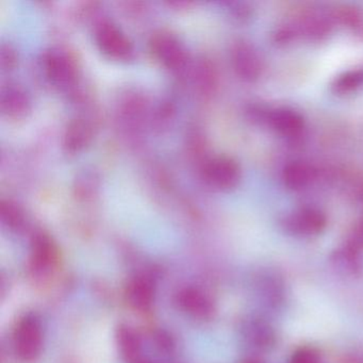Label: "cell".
<instances>
[{
  "label": "cell",
  "mask_w": 363,
  "mask_h": 363,
  "mask_svg": "<svg viewBox=\"0 0 363 363\" xmlns=\"http://www.w3.org/2000/svg\"><path fill=\"white\" fill-rule=\"evenodd\" d=\"M250 114L252 120L267 124L279 137L295 141L303 135L306 125L303 116L296 110L288 107H252Z\"/></svg>",
  "instance_id": "obj_1"
},
{
  "label": "cell",
  "mask_w": 363,
  "mask_h": 363,
  "mask_svg": "<svg viewBox=\"0 0 363 363\" xmlns=\"http://www.w3.org/2000/svg\"><path fill=\"white\" fill-rule=\"evenodd\" d=\"M92 138L93 128L90 123L78 118L71 122L65 131V147L69 152H80L91 143Z\"/></svg>",
  "instance_id": "obj_15"
},
{
  "label": "cell",
  "mask_w": 363,
  "mask_h": 363,
  "mask_svg": "<svg viewBox=\"0 0 363 363\" xmlns=\"http://www.w3.org/2000/svg\"><path fill=\"white\" fill-rule=\"evenodd\" d=\"M243 335L246 342L259 350H269L276 343V333L273 327L261 320L250 318L243 327Z\"/></svg>",
  "instance_id": "obj_11"
},
{
  "label": "cell",
  "mask_w": 363,
  "mask_h": 363,
  "mask_svg": "<svg viewBox=\"0 0 363 363\" xmlns=\"http://www.w3.org/2000/svg\"><path fill=\"white\" fill-rule=\"evenodd\" d=\"M335 18L333 13L310 10L303 14L298 22L293 26L295 35H303L308 39L320 40L331 33Z\"/></svg>",
  "instance_id": "obj_9"
},
{
  "label": "cell",
  "mask_w": 363,
  "mask_h": 363,
  "mask_svg": "<svg viewBox=\"0 0 363 363\" xmlns=\"http://www.w3.org/2000/svg\"><path fill=\"white\" fill-rule=\"evenodd\" d=\"M43 347V331L39 318L27 314L18 322L14 333V348L23 361H33L40 356Z\"/></svg>",
  "instance_id": "obj_2"
},
{
  "label": "cell",
  "mask_w": 363,
  "mask_h": 363,
  "mask_svg": "<svg viewBox=\"0 0 363 363\" xmlns=\"http://www.w3.org/2000/svg\"><path fill=\"white\" fill-rule=\"evenodd\" d=\"M154 284L148 277H137L129 284L127 298L139 311H148L154 303Z\"/></svg>",
  "instance_id": "obj_14"
},
{
  "label": "cell",
  "mask_w": 363,
  "mask_h": 363,
  "mask_svg": "<svg viewBox=\"0 0 363 363\" xmlns=\"http://www.w3.org/2000/svg\"><path fill=\"white\" fill-rule=\"evenodd\" d=\"M242 363H263L262 361L259 360V359L256 358H248L246 360H244Z\"/></svg>",
  "instance_id": "obj_25"
},
{
  "label": "cell",
  "mask_w": 363,
  "mask_h": 363,
  "mask_svg": "<svg viewBox=\"0 0 363 363\" xmlns=\"http://www.w3.org/2000/svg\"><path fill=\"white\" fill-rule=\"evenodd\" d=\"M208 184L220 191H229L240 184L241 167L230 157L220 156L207 161L203 169Z\"/></svg>",
  "instance_id": "obj_5"
},
{
  "label": "cell",
  "mask_w": 363,
  "mask_h": 363,
  "mask_svg": "<svg viewBox=\"0 0 363 363\" xmlns=\"http://www.w3.org/2000/svg\"><path fill=\"white\" fill-rule=\"evenodd\" d=\"M118 343L121 352L127 361L131 363L141 360V340L129 327H120L118 330Z\"/></svg>",
  "instance_id": "obj_18"
},
{
  "label": "cell",
  "mask_w": 363,
  "mask_h": 363,
  "mask_svg": "<svg viewBox=\"0 0 363 363\" xmlns=\"http://www.w3.org/2000/svg\"><path fill=\"white\" fill-rule=\"evenodd\" d=\"M1 220L10 228L18 229L24 224V214L21 208L11 201H4L1 203Z\"/></svg>",
  "instance_id": "obj_22"
},
{
  "label": "cell",
  "mask_w": 363,
  "mask_h": 363,
  "mask_svg": "<svg viewBox=\"0 0 363 363\" xmlns=\"http://www.w3.org/2000/svg\"><path fill=\"white\" fill-rule=\"evenodd\" d=\"M290 363H322L318 350L312 347H303L293 354Z\"/></svg>",
  "instance_id": "obj_23"
},
{
  "label": "cell",
  "mask_w": 363,
  "mask_h": 363,
  "mask_svg": "<svg viewBox=\"0 0 363 363\" xmlns=\"http://www.w3.org/2000/svg\"><path fill=\"white\" fill-rule=\"evenodd\" d=\"M363 84V69H354L342 74L335 78L333 84V91L339 95L354 92Z\"/></svg>",
  "instance_id": "obj_20"
},
{
  "label": "cell",
  "mask_w": 363,
  "mask_h": 363,
  "mask_svg": "<svg viewBox=\"0 0 363 363\" xmlns=\"http://www.w3.org/2000/svg\"><path fill=\"white\" fill-rule=\"evenodd\" d=\"M180 308L195 318H207L213 313V303L207 295L197 289L188 288L178 294Z\"/></svg>",
  "instance_id": "obj_12"
},
{
  "label": "cell",
  "mask_w": 363,
  "mask_h": 363,
  "mask_svg": "<svg viewBox=\"0 0 363 363\" xmlns=\"http://www.w3.org/2000/svg\"><path fill=\"white\" fill-rule=\"evenodd\" d=\"M260 294L267 307L278 308L284 301V286L275 275H264L260 282Z\"/></svg>",
  "instance_id": "obj_19"
},
{
  "label": "cell",
  "mask_w": 363,
  "mask_h": 363,
  "mask_svg": "<svg viewBox=\"0 0 363 363\" xmlns=\"http://www.w3.org/2000/svg\"><path fill=\"white\" fill-rule=\"evenodd\" d=\"M0 61L4 69H12L18 62V55L11 45L1 46L0 50Z\"/></svg>",
  "instance_id": "obj_24"
},
{
  "label": "cell",
  "mask_w": 363,
  "mask_h": 363,
  "mask_svg": "<svg viewBox=\"0 0 363 363\" xmlns=\"http://www.w3.org/2000/svg\"><path fill=\"white\" fill-rule=\"evenodd\" d=\"M231 65L235 74L246 82H255L263 73V60L260 52L252 44L239 41L233 44L230 52Z\"/></svg>",
  "instance_id": "obj_6"
},
{
  "label": "cell",
  "mask_w": 363,
  "mask_h": 363,
  "mask_svg": "<svg viewBox=\"0 0 363 363\" xmlns=\"http://www.w3.org/2000/svg\"><path fill=\"white\" fill-rule=\"evenodd\" d=\"M335 22L340 23L354 31H362L363 18L354 8L343 7L333 12Z\"/></svg>",
  "instance_id": "obj_21"
},
{
  "label": "cell",
  "mask_w": 363,
  "mask_h": 363,
  "mask_svg": "<svg viewBox=\"0 0 363 363\" xmlns=\"http://www.w3.org/2000/svg\"><path fill=\"white\" fill-rule=\"evenodd\" d=\"M333 262L335 267L350 275H357L362 269V261L359 255V250L347 243L333 254Z\"/></svg>",
  "instance_id": "obj_17"
},
{
  "label": "cell",
  "mask_w": 363,
  "mask_h": 363,
  "mask_svg": "<svg viewBox=\"0 0 363 363\" xmlns=\"http://www.w3.org/2000/svg\"><path fill=\"white\" fill-rule=\"evenodd\" d=\"M150 50L155 58L167 69H182L188 61V52L184 44L171 33L155 35L150 41Z\"/></svg>",
  "instance_id": "obj_7"
},
{
  "label": "cell",
  "mask_w": 363,
  "mask_h": 363,
  "mask_svg": "<svg viewBox=\"0 0 363 363\" xmlns=\"http://www.w3.org/2000/svg\"><path fill=\"white\" fill-rule=\"evenodd\" d=\"M314 179H315V169L305 161H291L282 169V184L289 190H305Z\"/></svg>",
  "instance_id": "obj_10"
},
{
  "label": "cell",
  "mask_w": 363,
  "mask_h": 363,
  "mask_svg": "<svg viewBox=\"0 0 363 363\" xmlns=\"http://www.w3.org/2000/svg\"><path fill=\"white\" fill-rule=\"evenodd\" d=\"M54 259L55 247L50 238L45 235H37L33 244V269L44 271L52 264Z\"/></svg>",
  "instance_id": "obj_16"
},
{
  "label": "cell",
  "mask_w": 363,
  "mask_h": 363,
  "mask_svg": "<svg viewBox=\"0 0 363 363\" xmlns=\"http://www.w3.org/2000/svg\"><path fill=\"white\" fill-rule=\"evenodd\" d=\"M0 105L6 116L20 118L30 110V99L20 86H8L1 91Z\"/></svg>",
  "instance_id": "obj_13"
},
{
  "label": "cell",
  "mask_w": 363,
  "mask_h": 363,
  "mask_svg": "<svg viewBox=\"0 0 363 363\" xmlns=\"http://www.w3.org/2000/svg\"><path fill=\"white\" fill-rule=\"evenodd\" d=\"M282 229L295 237L309 238L320 235L326 228L324 212L315 207H301L286 214L280 220Z\"/></svg>",
  "instance_id": "obj_3"
},
{
  "label": "cell",
  "mask_w": 363,
  "mask_h": 363,
  "mask_svg": "<svg viewBox=\"0 0 363 363\" xmlns=\"http://www.w3.org/2000/svg\"><path fill=\"white\" fill-rule=\"evenodd\" d=\"M43 67L48 77L58 86H69L75 80V63L61 50H52L43 55Z\"/></svg>",
  "instance_id": "obj_8"
},
{
  "label": "cell",
  "mask_w": 363,
  "mask_h": 363,
  "mask_svg": "<svg viewBox=\"0 0 363 363\" xmlns=\"http://www.w3.org/2000/svg\"><path fill=\"white\" fill-rule=\"evenodd\" d=\"M99 50L114 60H129L133 56V45L122 29L110 22H104L95 31Z\"/></svg>",
  "instance_id": "obj_4"
}]
</instances>
